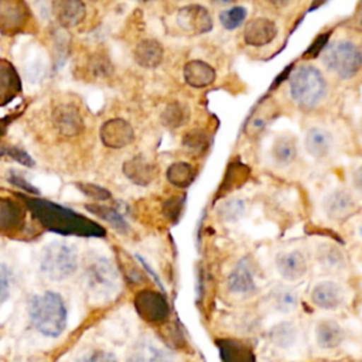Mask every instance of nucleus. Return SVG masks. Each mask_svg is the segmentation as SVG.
<instances>
[{
	"label": "nucleus",
	"mask_w": 362,
	"mask_h": 362,
	"mask_svg": "<svg viewBox=\"0 0 362 362\" xmlns=\"http://www.w3.org/2000/svg\"><path fill=\"white\" fill-rule=\"evenodd\" d=\"M288 95L301 110L317 109L328 95V81L324 72L313 64H300L288 75Z\"/></svg>",
	"instance_id": "obj_2"
},
{
	"label": "nucleus",
	"mask_w": 362,
	"mask_h": 362,
	"mask_svg": "<svg viewBox=\"0 0 362 362\" xmlns=\"http://www.w3.org/2000/svg\"><path fill=\"white\" fill-rule=\"evenodd\" d=\"M182 76L188 86L204 89L211 86L216 79V72L211 64L202 59H191L182 68Z\"/></svg>",
	"instance_id": "obj_16"
},
{
	"label": "nucleus",
	"mask_w": 362,
	"mask_h": 362,
	"mask_svg": "<svg viewBox=\"0 0 362 362\" xmlns=\"http://www.w3.org/2000/svg\"><path fill=\"white\" fill-rule=\"evenodd\" d=\"M297 139L291 133H280L274 137L270 148V158L277 168L290 167L297 160Z\"/></svg>",
	"instance_id": "obj_14"
},
{
	"label": "nucleus",
	"mask_w": 362,
	"mask_h": 362,
	"mask_svg": "<svg viewBox=\"0 0 362 362\" xmlns=\"http://www.w3.org/2000/svg\"><path fill=\"white\" fill-rule=\"evenodd\" d=\"M182 146H184L185 150H188L194 154H199V153H204L206 150L208 137L202 130L192 129V130L187 132L182 136Z\"/></svg>",
	"instance_id": "obj_32"
},
{
	"label": "nucleus",
	"mask_w": 362,
	"mask_h": 362,
	"mask_svg": "<svg viewBox=\"0 0 362 362\" xmlns=\"http://www.w3.org/2000/svg\"><path fill=\"white\" fill-rule=\"evenodd\" d=\"M297 0H264V4L269 10L283 14L287 13L290 8L296 7Z\"/></svg>",
	"instance_id": "obj_37"
},
{
	"label": "nucleus",
	"mask_w": 362,
	"mask_h": 362,
	"mask_svg": "<svg viewBox=\"0 0 362 362\" xmlns=\"http://www.w3.org/2000/svg\"><path fill=\"white\" fill-rule=\"evenodd\" d=\"M226 288L235 296H250L256 291L257 283L247 256L240 257L226 276Z\"/></svg>",
	"instance_id": "obj_9"
},
{
	"label": "nucleus",
	"mask_w": 362,
	"mask_h": 362,
	"mask_svg": "<svg viewBox=\"0 0 362 362\" xmlns=\"http://www.w3.org/2000/svg\"><path fill=\"white\" fill-rule=\"evenodd\" d=\"M304 147L307 153L317 161L329 158L335 148V137L331 130L321 126H311L305 132Z\"/></svg>",
	"instance_id": "obj_12"
},
{
	"label": "nucleus",
	"mask_w": 362,
	"mask_h": 362,
	"mask_svg": "<svg viewBox=\"0 0 362 362\" xmlns=\"http://www.w3.org/2000/svg\"><path fill=\"white\" fill-rule=\"evenodd\" d=\"M315 256L318 263L328 270H342L346 266V257L342 249L329 242L320 243Z\"/></svg>",
	"instance_id": "obj_23"
},
{
	"label": "nucleus",
	"mask_w": 362,
	"mask_h": 362,
	"mask_svg": "<svg viewBox=\"0 0 362 362\" xmlns=\"http://www.w3.org/2000/svg\"><path fill=\"white\" fill-rule=\"evenodd\" d=\"M100 137L106 146L120 148L134 140V132L126 120L113 119L103 124L100 129Z\"/></svg>",
	"instance_id": "obj_17"
},
{
	"label": "nucleus",
	"mask_w": 362,
	"mask_h": 362,
	"mask_svg": "<svg viewBox=\"0 0 362 362\" xmlns=\"http://www.w3.org/2000/svg\"><path fill=\"white\" fill-rule=\"evenodd\" d=\"M123 171H124L126 177L137 185L150 184L156 178V174H157L156 165L151 161H148L146 157H141V156H137V157H133L132 160H129L124 164Z\"/></svg>",
	"instance_id": "obj_21"
},
{
	"label": "nucleus",
	"mask_w": 362,
	"mask_h": 362,
	"mask_svg": "<svg viewBox=\"0 0 362 362\" xmlns=\"http://www.w3.org/2000/svg\"><path fill=\"white\" fill-rule=\"evenodd\" d=\"M274 267L277 274L286 283H296L303 280L308 273V259L301 249L281 250L274 257Z\"/></svg>",
	"instance_id": "obj_6"
},
{
	"label": "nucleus",
	"mask_w": 362,
	"mask_h": 362,
	"mask_svg": "<svg viewBox=\"0 0 362 362\" xmlns=\"http://www.w3.org/2000/svg\"><path fill=\"white\" fill-rule=\"evenodd\" d=\"M279 34L277 24L264 16H259L246 21L243 28V41L253 48H263L272 44Z\"/></svg>",
	"instance_id": "obj_10"
},
{
	"label": "nucleus",
	"mask_w": 362,
	"mask_h": 362,
	"mask_svg": "<svg viewBox=\"0 0 362 362\" xmlns=\"http://www.w3.org/2000/svg\"><path fill=\"white\" fill-rule=\"evenodd\" d=\"M351 184L356 194L362 195V164L355 167L351 173Z\"/></svg>",
	"instance_id": "obj_40"
},
{
	"label": "nucleus",
	"mask_w": 362,
	"mask_h": 362,
	"mask_svg": "<svg viewBox=\"0 0 362 362\" xmlns=\"http://www.w3.org/2000/svg\"><path fill=\"white\" fill-rule=\"evenodd\" d=\"M246 18H247V10L245 6H240V4L225 7L218 14L219 24L226 31H233L239 28L240 25H243Z\"/></svg>",
	"instance_id": "obj_29"
},
{
	"label": "nucleus",
	"mask_w": 362,
	"mask_h": 362,
	"mask_svg": "<svg viewBox=\"0 0 362 362\" xmlns=\"http://www.w3.org/2000/svg\"><path fill=\"white\" fill-rule=\"evenodd\" d=\"M247 211V204L243 198H226L219 202L216 206L218 218L225 223H236L239 222Z\"/></svg>",
	"instance_id": "obj_26"
},
{
	"label": "nucleus",
	"mask_w": 362,
	"mask_h": 362,
	"mask_svg": "<svg viewBox=\"0 0 362 362\" xmlns=\"http://www.w3.org/2000/svg\"><path fill=\"white\" fill-rule=\"evenodd\" d=\"M355 30L362 31V7L359 8V11L355 16Z\"/></svg>",
	"instance_id": "obj_42"
},
{
	"label": "nucleus",
	"mask_w": 362,
	"mask_h": 362,
	"mask_svg": "<svg viewBox=\"0 0 362 362\" xmlns=\"http://www.w3.org/2000/svg\"><path fill=\"white\" fill-rule=\"evenodd\" d=\"M11 177L8 178V181L11 182V184H14V185H17V187H20V188H23L24 191H27V192H31V194H38V191L28 182V181H25L24 178H23V175H20V174H14V173H11L10 174Z\"/></svg>",
	"instance_id": "obj_39"
},
{
	"label": "nucleus",
	"mask_w": 362,
	"mask_h": 362,
	"mask_svg": "<svg viewBox=\"0 0 362 362\" xmlns=\"http://www.w3.org/2000/svg\"><path fill=\"white\" fill-rule=\"evenodd\" d=\"M164 48L154 38L141 40L134 48V59L140 66L156 68L163 62Z\"/></svg>",
	"instance_id": "obj_20"
},
{
	"label": "nucleus",
	"mask_w": 362,
	"mask_h": 362,
	"mask_svg": "<svg viewBox=\"0 0 362 362\" xmlns=\"http://www.w3.org/2000/svg\"><path fill=\"white\" fill-rule=\"evenodd\" d=\"M54 13L64 27L78 25L85 17V6L81 0H58L54 6Z\"/></svg>",
	"instance_id": "obj_22"
},
{
	"label": "nucleus",
	"mask_w": 362,
	"mask_h": 362,
	"mask_svg": "<svg viewBox=\"0 0 362 362\" xmlns=\"http://www.w3.org/2000/svg\"><path fill=\"white\" fill-rule=\"evenodd\" d=\"M88 274H89V284L92 283V286L98 288L113 287L116 283V272L112 263L107 262L106 259H98L96 263L90 266Z\"/></svg>",
	"instance_id": "obj_25"
},
{
	"label": "nucleus",
	"mask_w": 362,
	"mask_h": 362,
	"mask_svg": "<svg viewBox=\"0 0 362 362\" xmlns=\"http://www.w3.org/2000/svg\"><path fill=\"white\" fill-rule=\"evenodd\" d=\"M191 117V112H189V107L187 103L184 102H171L168 103L164 110L161 112V116H160V120L161 123L167 127V129H180L182 126H185L188 123Z\"/></svg>",
	"instance_id": "obj_24"
},
{
	"label": "nucleus",
	"mask_w": 362,
	"mask_h": 362,
	"mask_svg": "<svg viewBox=\"0 0 362 362\" xmlns=\"http://www.w3.org/2000/svg\"><path fill=\"white\" fill-rule=\"evenodd\" d=\"M321 208L329 221L341 222L355 214L358 209V202L351 191L345 188H335L324 195Z\"/></svg>",
	"instance_id": "obj_7"
},
{
	"label": "nucleus",
	"mask_w": 362,
	"mask_h": 362,
	"mask_svg": "<svg viewBox=\"0 0 362 362\" xmlns=\"http://www.w3.org/2000/svg\"><path fill=\"white\" fill-rule=\"evenodd\" d=\"M359 233H361V238H362V228L359 229Z\"/></svg>",
	"instance_id": "obj_44"
},
{
	"label": "nucleus",
	"mask_w": 362,
	"mask_h": 362,
	"mask_svg": "<svg viewBox=\"0 0 362 362\" xmlns=\"http://www.w3.org/2000/svg\"><path fill=\"white\" fill-rule=\"evenodd\" d=\"M272 113H269V109H257L256 113L247 120L246 123V133L249 136H256L264 130L267 123L272 120Z\"/></svg>",
	"instance_id": "obj_33"
},
{
	"label": "nucleus",
	"mask_w": 362,
	"mask_h": 362,
	"mask_svg": "<svg viewBox=\"0 0 362 362\" xmlns=\"http://www.w3.org/2000/svg\"><path fill=\"white\" fill-rule=\"evenodd\" d=\"M78 269V255L65 242H51L42 250L40 260L41 273L51 281L71 277Z\"/></svg>",
	"instance_id": "obj_4"
},
{
	"label": "nucleus",
	"mask_w": 362,
	"mask_h": 362,
	"mask_svg": "<svg viewBox=\"0 0 362 362\" xmlns=\"http://www.w3.org/2000/svg\"><path fill=\"white\" fill-rule=\"evenodd\" d=\"M167 181L177 188H187L195 178V168L187 161H174L165 171Z\"/></svg>",
	"instance_id": "obj_27"
},
{
	"label": "nucleus",
	"mask_w": 362,
	"mask_h": 362,
	"mask_svg": "<svg viewBox=\"0 0 362 362\" xmlns=\"http://www.w3.org/2000/svg\"><path fill=\"white\" fill-rule=\"evenodd\" d=\"M55 122L61 132L66 134H72L78 132L81 127V117L75 107L72 106H61L55 112Z\"/></svg>",
	"instance_id": "obj_30"
},
{
	"label": "nucleus",
	"mask_w": 362,
	"mask_h": 362,
	"mask_svg": "<svg viewBox=\"0 0 362 362\" xmlns=\"http://www.w3.org/2000/svg\"><path fill=\"white\" fill-rule=\"evenodd\" d=\"M27 313L33 328L44 337L58 338L66 328L68 310L57 291L33 294L27 303Z\"/></svg>",
	"instance_id": "obj_1"
},
{
	"label": "nucleus",
	"mask_w": 362,
	"mask_h": 362,
	"mask_svg": "<svg viewBox=\"0 0 362 362\" xmlns=\"http://www.w3.org/2000/svg\"><path fill=\"white\" fill-rule=\"evenodd\" d=\"M212 1H214V4H215L216 7H222V8H225V7L233 6L236 0H212Z\"/></svg>",
	"instance_id": "obj_41"
},
{
	"label": "nucleus",
	"mask_w": 362,
	"mask_h": 362,
	"mask_svg": "<svg viewBox=\"0 0 362 362\" xmlns=\"http://www.w3.org/2000/svg\"><path fill=\"white\" fill-rule=\"evenodd\" d=\"M269 307L279 314L288 315L293 314L300 304V297L296 288L288 284H276L267 293Z\"/></svg>",
	"instance_id": "obj_15"
},
{
	"label": "nucleus",
	"mask_w": 362,
	"mask_h": 362,
	"mask_svg": "<svg viewBox=\"0 0 362 362\" xmlns=\"http://www.w3.org/2000/svg\"><path fill=\"white\" fill-rule=\"evenodd\" d=\"M0 156H8V157L14 158L16 161H18L20 164L27 165V167H33V165H34V161H33V158L28 156V153H25V151L21 150V148H17V147H6V148H1V150H0Z\"/></svg>",
	"instance_id": "obj_36"
},
{
	"label": "nucleus",
	"mask_w": 362,
	"mask_h": 362,
	"mask_svg": "<svg viewBox=\"0 0 362 362\" xmlns=\"http://www.w3.org/2000/svg\"><path fill=\"white\" fill-rule=\"evenodd\" d=\"M92 212H95L98 216H100L102 219L107 221L115 229H117L119 232H127L129 229V223L126 222V219L123 218V215L116 211L115 208L110 206H105V205H92L89 206Z\"/></svg>",
	"instance_id": "obj_31"
},
{
	"label": "nucleus",
	"mask_w": 362,
	"mask_h": 362,
	"mask_svg": "<svg viewBox=\"0 0 362 362\" xmlns=\"http://www.w3.org/2000/svg\"><path fill=\"white\" fill-rule=\"evenodd\" d=\"M359 133H361V136H362V117H361V120H359Z\"/></svg>",
	"instance_id": "obj_43"
},
{
	"label": "nucleus",
	"mask_w": 362,
	"mask_h": 362,
	"mask_svg": "<svg viewBox=\"0 0 362 362\" xmlns=\"http://www.w3.org/2000/svg\"><path fill=\"white\" fill-rule=\"evenodd\" d=\"M27 18V10L21 0H0V30L17 31Z\"/></svg>",
	"instance_id": "obj_19"
},
{
	"label": "nucleus",
	"mask_w": 362,
	"mask_h": 362,
	"mask_svg": "<svg viewBox=\"0 0 362 362\" xmlns=\"http://www.w3.org/2000/svg\"><path fill=\"white\" fill-rule=\"evenodd\" d=\"M311 303L324 311H337L345 303V288L335 280H320L310 290Z\"/></svg>",
	"instance_id": "obj_8"
},
{
	"label": "nucleus",
	"mask_w": 362,
	"mask_h": 362,
	"mask_svg": "<svg viewBox=\"0 0 362 362\" xmlns=\"http://www.w3.org/2000/svg\"><path fill=\"white\" fill-rule=\"evenodd\" d=\"M76 362H119L113 352L105 349H93L82 355Z\"/></svg>",
	"instance_id": "obj_35"
},
{
	"label": "nucleus",
	"mask_w": 362,
	"mask_h": 362,
	"mask_svg": "<svg viewBox=\"0 0 362 362\" xmlns=\"http://www.w3.org/2000/svg\"><path fill=\"white\" fill-rule=\"evenodd\" d=\"M269 339L279 349H293L300 341V328L291 320H280L269 329Z\"/></svg>",
	"instance_id": "obj_18"
},
{
	"label": "nucleus",
	"mask_w": 362,
	"mask_h": 362,
	"mask_svg": "<svg viewBox=\"0 0 362 362\" xmlns=\"http://www.w3.org/2000/svg\"><path fill=\"white\" fill-rule=\"evenodd\" d=\"M177 27L188 35L206 34L214 28V20L211 11L198 3L187 4L178 8L175 14Z\"/></svg>",
	"instance_id": "obj_5"
},
{
	"label": "nucleus",
	"mask_w": 362,
	"mask_h": 362,
	"mask_svg": "<svg viewBox=\"0 0 362 362\" xmlns=\"http://www.w3.org/2000/svg\"><path fill=\"white\" fill-rule=\"evenodd\" d=\"M320 58L325 69L342 81L354 79L362 69V48L349 38L328 42Z\"/></svg>",
	"instance_id": "obj_3"
},
{
	"label": "nucleus",
	"mask_w": 362,
	"mask_h": 362,
	"mask_svg": "<svg viewBox=\"0 0 362 362\" xmlns=\"http://www.w3.org/2000/svg\"><path fill=\"white\" fill-rule=\"evenodd\" d=\"M126 362H177L171 351L151 338H139L126 355Z\"/></svg>",
	"instance_id": "obj_11"
},
{
	"label": "nucleus",
	"mask_w": 362,
	"mask_h": 362,
	"mask_svg": "<svg viewBox=\"0 0 362 362\" xmlns=\"http://www.w3.org/2000/svg\"><path fill=\"white\" fill-rule=\"evenodd\" d=\"M315 342L318 348L332 351L339 348L345 341V329L342 324L334 318H321L314 328Z\"/></svg>",
	"instance_id": "obj_13"
},
{
	"label": "nucleus",
	"mask_w": 362,
	"mask_h": 362,
	"mask_svg": "<svg viewBox=\"0 0 362 362\" xmlns=\"http://www.w3.org/2000/svg\"><path fill=\"white\" fill-rule=\"evenodd\" d=\"M11 286H13V273L7 264L0 263V304L8 298Z\"/></svg>",
	"instance_id": "obj_34"
},
{
	"label": "nucleus",
	"mask_w": 362,
	"mask_h": 362,
	"mask_svg": "<svg viewBox=\"0 0 362 362\" xmlns=\"http://www.w3.org/2000/svg\"><path fill=\"white\" fill-rule=\"evenodd\" d=\"M86 195L89 197H93L95 199H107L110 197L109 191L103 189L102 187H98V185H92V184H88V185H82L79 187Z\"/></svg>",
	"instance_id": "obj_38"
},
{
	"label": "nucleus",
	"mask_w": 362,
	"mask_h": 362,
	"mask_svg": "<svg viewBox=\"0 0 362 362\" xmlns=\"http://www.w3.org/2000/svg\"><path fill=\"white\" fill-rule=\"evenodd\" d=\"M20 89V81L14 68L4 59H0V105L6 103Z\"/></svg>",
	"instance_id": "obj_28"
}]
</instances>
